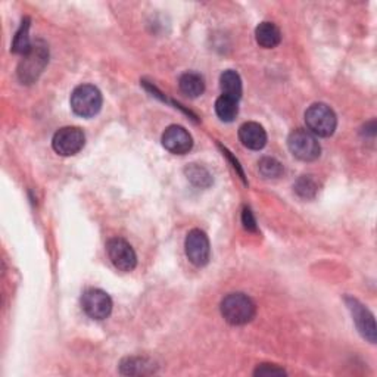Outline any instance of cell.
Wrapping results in <instances>:
<instances>
[{"label":"cell","instance_id":"277c9868","mask_svg":"<svg viewBox=\"0 0 377 377\" xmlns=\"http://www.w3.org/2000/svg\"><path fill=\"white\" fill-rule=\"evenodd\" d=\"M305 123L308 131L314 136L329 137L337 127L336 114L326 104H314L305 112Z\"/></svg>","mask_w":377,"mask_h":377},{"label":"cell","instance_id":"2e32d148","mask_svg":"<svg viewBox=\"0 0 377 377\" xmlns=\"http://www.w3.org/2000/svg\"><path fill=\"white\" fill-rule=\"evenodd\" d=\"M215 112L222 121L231 123L234 121L237 114H239V101L222 94L215 102Z\"/></svg>","mask_w":377,"mask_h":377},{"label":"cell","instance_id":"8992f818","mask_svg":"<svg viewBox=\"0 0 377 377\" xmlns=\"http://www.w3.org/2000/svg\"><path fill=\"white\" fill-rule=\"evenodd\" d=\"M86 136L78 127L59 129L52 141V146L56 153L62 156H72L84 148Z\"/></svg>","mask_w":377,"mask_h":377},{"label":"cell","instance_id":"3957f363","mask_svg":"<svg viewBox=\"0 0 377 377\" xmlns=\"http://www.w3.org/2000/svg\"><path fill=\"white\" fill-rule=\"evenodd\" d=\"M102 93L92 84H82L75 87L71 94L72 111L83 118H90L99 114L102 108Z\"/></svg>","mask_w":377,"mask_h":377},{"label":"cell","instance_id":"6da1fadb","mask_svg":"<svg viewBox=\"0 0 377 377\" xmlns=\"http://www.w3.org/2000/svg\"><path fill=\"white\" fill-rule=\"evenodd\" d=\"M224 320L233 326H244L253 320L256 305L245 293H230L222 302Z\"/></svg>","mask_w":377,"mask_h":377},{"label":"cell","instance_id":"9a60e30c","mask_svg":"<svg viewBox=\"0 0 377 377\" xmlns=\"http://www.w3.org/2000/svg\"><path fill=\"white\" fill-rule=\"evenodd\" d=\"M220 87L224 96L233 97L239 101L242 96V80L241 75L233 70H227L220 77Z\"/></svg>","mask_w":377,"mask_h":377},{"label":"cell","instance_id":"5bb4252c","mask_svg":"<svg viewBox=\"0 0 377 377\" xmlns=\"http://www.w3.org/2000/svg\"><path fill=\"white\" fill-rule=\"evenodd\" d=\"M178 87H180L182 93L187 97H200L205 90V82L201 74L197 72H186L180 77L178 82Z\"/></svg>","mask_w":377,"mask_h":377},{"label":"cell","instance_id":"7402d4cb","mask_svg":"<svg viewBox=\"0 0 377 377\" xmlns=\"http://www.w3.org/2000/svg\"><path fill=\"white\" fill-rule=\"evenodd\" d=\"M286 371L283 368H279L277 366L263 364L255 370V376H285Z\"/></svg>","mask_w":377,"mask_h":377},{"label":"cell","instance_id":"7a4b0ae2","mask_svg":"<svg viewBox=\"0 0 377 377\" xmlns=\"http://www.w3.org/2000/svg\"><path fill=\"white\" fill-rule=\"evenodd\" d=\"M49 62V49L43 42L33 43L31 50L24 55L23 61L18 67V77L23 84H33L38 75L45 70Z\"/></svg>","mask_w":377,"mask_h":377},{"label":"cell","instance_id":"ffe728a7","mask_svg":"<svg viewBox=\"0 0 377 377\" xmlns=\"http://www.w3.org/2000/svg\"><path fill=\"white\" fill-rule=\"evenodd\" d=\"M258 165H260L258 168L264 178H277L283 174V165L274 158H263Z\"/></svg>","mask_w":377,"mask_h":377},{"label":"cell","instance_id":"9c48e42d","mask_svg":"<svg viewBox=\"0 0 377 377\" xmlns=\"http://www.w3.org/2000/svg\"><path fill=\"white\" fill-rule=\"evenodd\" d=\"M106 252L111 263L120 271L129 273L133 271L137 266V256L131 245L121 239V237H114L106 244Z\"/></svg>","mask_w":377,"mask_h":377},{"label":"cell","instance_id":"8fae6325","mask_svg":"<svg viewBox=\"0 0 377 377\" xmlns=\"http://www.w3.org/2000/svg\"><path fill=\"white\" fill-rule=\"evenodd\" d=\"M163 146L174 155H185L192 149L193 138L185 127L170 126L163 134Z\"/></svg>","mask_w":377,"mask_h":377},{"label":"cell","instance_id":"5b68a950","mask_svg":"<svg viewBox=\"0 0 377 377\" xmlns=\"http://www.w3.org/2000/svg\"><path fill=\"white\" fill-rule=\"evenodd\" d=\"M288 146L293 156L305 163L315 161L322 152L320 143L315 136L304 129H296L289 134Z\"/></svg>","mask_w":377,"mask_h":377},{"label":"cell","instance_id":"d6986e66","mask_svg":"<svg viewBox=\"0 0 377 377\" xmlns=\"http://www.w3.org/2000/svg\"><path fill=\"white\" fill-rule=\"evenodd\" d=\"M186 174L189 180L196 185V186H201V187H207L211 185V175L209 173L202 168V167H197L195 164H192L189 168H186Z\"/></svg>","mask_w":377,"mask_h":377},{"label":"cell","instance_id":"4fadbf2b","mask_svg":"<svg viewBox=\"0 0 377 377\" xmlns=\"http://www.w3.org/2000/svg\"><path fill=\"white\" fill-rule=\"evenodd\" d=\"M256 43L264 49H273L279 46L282 42V33L275 24L273 23H261L255 30Z\"/></svg>","mask_w":377,"mask_h":377},{"label":"cell","instance_id":"ac0fdd59","mask_svg":"<svg viewBox=\"0 0 377 377\" xmlns=\"http://www.w3.org/2000/svg\"><path fill=\"white\" fill-rule=\"evenodd\" d=\"M295 192L304 200H311L319 192V186H317L312 175H302L295 185Z\"/></svg>","mask_w":377,"mask_h":377},{"label":"cell","instance_id":"52a82bcc","mask_svg":"<svg viewBox=\"0 0 377 377\" xmlns=\"http://www.w3.org/2000/svg\"><path fill=\"white\" fill-rule=\"evenodd\" d=\"M82 307L90 319L105 320L112 311V300L101 289H87L82 296Z\"/></svg>","mask_w":377,"mask_h":377},{"label":"cell","instance_id":"7c38bea8","mask_svg":"<svg viewBox=\"0 0 377 377\" xmlns=\"http://www.w3.org/2000/svg\"><path fill=\"white\" fill-rule=\"evenodd\" d=\"M239 138L245 148L260 151L267 145V133L258 123H245L239 129Z\"/></svg>","mask_w":377,"mask_h":377},{"label":"cell","instance_id":"44dd1931","mask_svg":"<svg viewBox=\"0 0 377 377\" xmlns=\"http://www.w3.org/2000/svg\"><path fill=\"white\" fill-rule=\"evenodd\" d=\"M152 364L143 359H127L121 364V373L124 374H145Z\"/></svg>","mask_w":377,"mask_h":377},{"label":"cell","instance_id":"e0dca14e","mask_svg":"<svg viewBox=\"0 0 377 377\" xmlns=\"http://www.w3.org/2000/svg\"><path fill=\"white\" fill-rule=\"evenodd\" d=\"M28 30H30V19L26 18L21 27L16 31V35L13 38V43H12V52L13 53H19V55H27L31 48L33 43L30 42V35H28Z\"/></svg>","mask_w":377,"mask_h":377},{"label":"cell","instance_id":"ba28073f","mask_svg":"<svg viewBox=\"0 0 377 377\" xmlns=\"http://www.w3.org/2000/svg\"><path fill=\"white\" fill-rule=\"evenodd\" d=\"M185 248H186V255L192 264H195L196 267H204L208 264L211 256V246L208 236L202 230L200 229L190 230L186 237Z\"/></svg>","mask_w":377,"mask_h":377},{"label":"cell","instance_id":"30bf717a","mask_svg":"<svg viewBox=\"0 0 377 377\" xmlns=\"http://www.w3.org/2000/svg\"><path fill=\"white\" fill-rule=\"evenodd\" d=\"M346 305L354 317V322L359 327L360 333L366 337L367 341L371 344L376 342V323H374V317L373 314L360 302L354 300V297H346Z\"/></svg>","mask_w":377,"mask_h":377},{"label":"cell","instance_id":"603a6c76","mask_svg":"<svg viewBox=\"0 0 377 377\" xmlns=\"http://www.w3.org/2000/svg\"><path fill=\"white\" fill-rule=\"evenodd\" d=\"M242 223L244 227L249 231H256V222H255V217L252 214V211L249 208H245L242 212Z\"/></svg>","mask_w":377,"mask_h":377}]
</instances>
